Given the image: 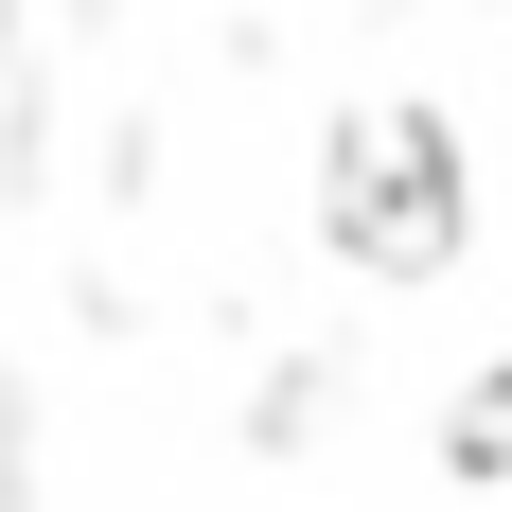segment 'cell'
Listing matches in <instances>:
<instances>
[{"label": "cell", "instance_id": "1", "mask_svg": "<svg viewBox=\"0 0 512 512\" xmlns=\"http://www.w3.org/2000/svg\"><path fill=\"white\" fill-rule=\"evenodd\" d=\"M336 230H354L371 265H442V230H460L442 142H424V124H354V159H336Z\"/></svg>", "mask_w": 512, "mask_h": 512}]
</instances>
